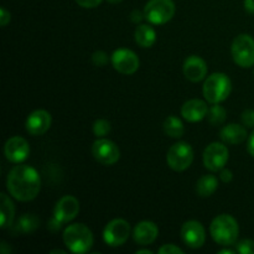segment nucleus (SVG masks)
<instances>
[{"label":"nucleus","instance_id":"36","mask_svg":"<svg viewBox=\"0 0 254 254\" xmlns=\"http://www.w3.org/2000/svg\"><path fill=\"white\" fill-rule=\"evenodd\" d=\"M245 7L248 12L254 14V0H245Z\"/></svg>","mask_w":254,"mask_h":254},{"label":"nucleus","instance_id":"3","mask_svg":"<svg viewBox=\"0 0 254 254\" xmlns=\"http://www.w3.org/2000/svg\"><path fill=\"white\" fill-rule=\"evenodd\" d=\"M64 242L72 253L83 254L91 250L93 235L83 223L69 225L64 232Z\"/></svg>","mask_w":254,"mask_h":254},{"label":"nucleus","instance_id":"23","mask_svg":"<svg viewBox=\"0 0 254 254\" xmlns=\"http://www.w3.org/2000/svg\"><path fill=\"white\" fill-rule=\"evenodd\" d=\"M39 225H40V221L36 216L25 213L24 216H21V217L17 220L16 225H15V232L31 233L39 227Z\"/></svg>","mask_w":254,"mask_h":254},{"label":"nucleus","instance_id":"37","mask_svg":"<svg viewBox=\"0 0 254 254\" xmlns=\"http://www.w3.org/2000/svg\"><path fill=\"white\" fill-rule=\"evenodd\" d=\"M237 251L236 250H230V248H226V250H221L218 251V253L220 254H235Z\"/></svg>","mask_w":254,"mask_h":254},{"label":"nucleus","instance_id":"30","mask_svg":"<svg viewBox=\"0 0 254 254\" xmlns=\"http://www.w3.org/2000/svg\"><path fill=\"white\" fill-rule=\"evenodd\" d=\"M160 254H184V251L181 248L176 247L175 245H165L159 250Z\"/></svg>","mask_w":254,"mask_h":254},{"label":"nucleus","instance_id":"26","mask_svg":"<svg viewBox=\"0 0 254 254\" xmlns=\"http://www.w3.org/2000/svg\"><path fill=\"white\" fill-rule=\"evenodd\" d=\"M111 131V123L106 119H97L93 124V133L98 138L107 135Z\"/></svg>","mask_w":254,"mask_h":254},{"label":"nucleus","instance_id":"20","mask_svg":"<svg viewBox=\"0 0 254 254\" xmlns=\"http://www.w3.org/2000/svg\"><path fill=\"white\" fill-rule=\"evenodd\" d=\"M0 200H1V203H0V216H1V225L0 227L4 230V228L11 227L12 221H14L15 217V207L12 201L10 200L9 196L6 193H0Z\"/></svg>","mask_w":254,"mask_h":254},{"label":"nucleus","instance_id":"1","mask_svg":"<svg viewBox=\"0 0 254 254\" xmlns=\"http://www.w3.org/2000/svg\"><path fill=\"white\" fill-rule=\"evenodd\" d=\"M6 188L12 197L26 202L39 195L41 180L34 168L29 165H16L7 174Z\"/></svg>","mask_w":254,"mask_h":254},{"label":"nucleus","instance_id":"22","mask_svg":"<svg viewBox=\"0 0 254 254\" xmlns=\"http://www.w3.org/2000/svg\"><path fill=\"white\" fill-rule=\"evenodd\" d=\"M218 181L213 175H205L197 181L196 191L201 197H210L217 190Z\"/></svg>","mask_w":254,"mask_h":254},{"label":"nucleus","instance_id":"5","mask_svg":"<svg viewBox=\"0 0 254 254\" xmlns=\"http://www.w3.org/2000/svg\"><path fill=\"white\" fill-rule=\"evenodd\" d=\"M232 57L243 68L254 64V39L247 34L238 35L232 42Z\"/></svg>","mask_w":254,"mask_h":254},{"label":"nucleus","instance_id":"6","mask_svg":"<svg viewBox=\"0 0 254 254\" xmlns=\"http://www.w3.org/2000/svg\"><path fill=\"white\" fill-rule=\"evenodd\" d=\"M144 14L151 24H166L175 14V4L173 0H150L145 5Z\"/></svg>","mask_w":254,"mask_h":254},{"label":"nucleus","instance_id":"25","mask_svg":"<svg viewBox=\"0 0 254 254\" xmlns=\"http://www.w3.org/2000/svg\"><path fill=\"white\" fill-rule=\"evenodd\" d=\"M208 121L213 126H220L226 121V111L223 107L218 106V103L213 104L211 108H208Z\"/></svg>","mask_w":254,"mask_h":254},{"label":"nucleus","instance_id":"31","mask_svg":"<svg viewBox=\"0 0 254 254\" xmlns=\"http://www.w3.org/2000/svg\"><path fill=\"white\" fill-rule=\"evenodd\" d=\"M103 0H76L77 4L86 9H92V7H97Z\"/></svg>","mask_w":254,"mask_h":254},{"label":"nucleus","instance_id":"2","mask_svg":"<svg viewBox=\"0 0 254 254\" xmlns=\"http://www.w3.org/2000/svg\"><path fill=\"white\" fill-rule=\"evenodd\" d=\"M210 231L213 241L226 247L235 245L240 235L237 221L230 215L217 216L211 223Z\"/></svg>","mask_w":254,"mask_h":254},{"label":"nucleus","instance_id":"15","mask_svg":"<svg viewBox=\"0 0 254 254\" xmlns=\"http://www.w3.org/2000/svg\"><path fill=\"white\" fill-rule=\"evenodd\" d=\"M51 116L44 109L34 111L26 119V130L31 135H42L51 127Z\"/></svg>","mask_w":254,"mask_h":254},{"label":"nucleus","instance_id":"14","mask_svg":"<svg viewBox=\"0 0 254 254\" xmlns=\"http://www.w3.org/2000/svg\"><path fill=\"white\" fill-rule=\"evenodd\" d=\"M79 212V202L76 197L73 196H64L62 198H60L59 202L56 203V207H55L54 217L56 220H59L60 222L64 225V223L69 222L73 218H76V216Z\"/></svg>","mask_w":254,"mask_h":254},{"label":"nucleus","instance_id":"4","mask_svg":"<svg viewBox=\"0 0 254 254\" xmlns=\"http://www.w3.org/2000/svg\"><path fill=\"white\" fill-rule=\"evenodd\" d=\"M232 89V82L225 73H212L203 84V96L210 103H221L228 98Z\"/></svg>","mask_w":254,"mask_h":254},{"label":"nucleus","instance_id":"24","mask_svg":"<svg viewBox=\"0 0 254 254\" xmlns=\"http://www.w3.org/2000/svg\"><path fill=\"white\" fill-rule=\"evenodd\" d=\"M184 124L178 117L170 116L165 119L164 122V131L166 133V135L171 136V138H180L184 135Z\"/></svg>","mask_w":254,"mask_h":254},{"label":"nucleus","instance_id":"28","mask_svg":"<svg viewBox=\"0 0 254 254\" xmlns=\"http://www.w3.org/2000/svg\"><path fill=\"white\" fill-rule=\"evenodd\" d=\"M92 62L98 67L104 66L108 62V55L103 51H96L92 55Z\"/></svg>","mask_w":254,"mask_h":254},{"label":"nucleus","instance_id":"32","mask_svg":"<svg viewBox=\"0 0 254 254\" xmlns=\"http://www.w3.org/2000/svg\"><path fill=\"white\" fill-rule=\"evenodd\" d=\"M10 19H11V15H10V12L7 11L5 7H1L0 9V24H1V26H6L7 22L10 21Z\"/></svg>","mask_w":254,"mask_h":254},{"label":"nucleus","instance_id":"9","mask_svg":"<svg viewBox=\"0 0 254 254\" xmlns=\"http://www.w3.org/2000/svg\"><path fill=\"white\" fill-rule=\"evenodd\" d=\"M92 154L94 159L102 165H114L121 158V150L109 139H98L92 145Z\"/></svg>","mask_w":254,"mask_h":254},{"label":"nucleus","instance_id":"34","mask_svg":"<svg viewBox=\"0 0 254 254\" xmlns=\"http://www.w3.org/2000/svg\"><path fill=\"white\" fill-rule=\"evenodd\" d=\"M144 16H145V14H143V12L139 11V10H134L130 15V19L131 21L135 22V24H139V22L144 19Z\"/></svg>","mask_w":254,"mask_h":254},{"label":"nucleus","instance_id":"33","mask_svg":"<svg viewBox=\"0 0 254 254\" xmlns=\"http://www.w3.org/2000/svg\"><path fill=\"white\" fill-rule=\"evenodd\" d=\"M220 178H221V180L223 181V183H230L231 180H232V178H233V175H232V171L231 170H228V169H223L222 171H221V174H220Z\"/></svg>","mask_w":254,"mask_h":254},{"label":"nucleus","instance_id":"11","mask_svg":"<svg viewBox=\"0 0 254 254\" xmlns=\"http://www.w3.org/2000/svg\"><path fill=\"white\" fill-rule=\"evenodd\" d=\"M112 64L122 74H133L139 68V59L131 50L118 49L112 55Z\"/></svg>","mask_w":254,"mask_h":254},{"label":"nucleus","instance_id":"21","mask_svg":"<svg viewBox=\"0 0 254 254\" xmlns=\"http://www.w3.org/2000/svg\"><path fill=\"white\" fill-rule=\"evenodd\" d=\"M156 40V32L149 25H140L136 27L135 30V41L139 46L144 47H151Z\"/></svg>","mask_w":254,"mask_h":254},{"label":"nucleus","instance_id":"19","mask_svg":"<svg viewBox=\"0 0 254 254\" xmlns=\"http://www.w3.org/2000/svg\"><path fill=\"white\" fill-rule=\"evenodd\" d=\"M220 136L226 144L236 145V144H241L242 141L246 140V138H247V130L242 126L231 123L228 126L223 127L220 133Z\"/></svg>","mask_w":254,"mask_h":254},{"label":"nucleus","instance_id":"39","mask_svg":"<svg viewBox=\"0 0 254 254\" xmlns=\"http://www.w3.org/2000/svg\"><path fill=\"white\" fill-rule=\"evenodd\" d=\"M51 253H60V254H66V252L64 251H61V250H56V251H51Z\"/></svg>","mask_w":254,"mask_h":254},{"label":"nucleus","instance_id":"13","mask_svg":"<svg viewBox=\"0 0 254 254\" xmlns=\"http://www.w3.org/2000/svg\"><path fill=\"white\" fill-rule=\"evenodd\" d=\"M5 156L9 161L15 164H20L26 160L30 153L29 143L21 136H12L7 139L4 146Z\"/></svg>","mask_w":254,"mask_h":254},{"label":"nucleus","instance_id":"38","mask_svg":"<svg viewBox=\"0 0 254 254\" xmlns=\"http://www.w3.org/2000/svg\"><path fill=\"white\" fill-rule=\"evenodd\" d=\"M153 254V252H151L150 250H139V251H136V254Z\"/></svg>","mask_w":254,"mask_h":254},{"label":"nucleus","instance_id":"29","mask_svg":"<svg viewBox=\"0 0 254 254\" xmlns=\"http://www.w3.org/2000/svg\"><path fill=\"white\" fill-rule=\"evenodd\" d=\"M242 123L246 127H250L252 128L254 127V111L253 109H246L242 113Z\"/></svg>","mask_w":254,"mask_h":254},{"label":"nucleus","instance_id":"40","mask_svg":"<svg viewBox=\"0 0 254 254\" xmlns=\"http://www.w3.org/2000/svg\"><path fill=\"white\" fill-rule=\"evenodd\" d=\"M107 1H109V2H112V4H118V2H121V1H123V0H107Z\"/></svg>","mask_w":254,"mask_h":254},{"label":"nucleus","instance_id":"17","mask_svg":"<svg viewBox=\"0 0 254 254\" xmlns=\"http://www.w3.org/2000/svg\"><path fill=\"white\" fill-rule=\"evenodd\" d=\"M208 107L201 99H190V101L185 102L181 108V116L189 122H200L202 121L205 117H207Z\"/></svg>","mask_w":254,"mask_h":254},{"label":"nucleus","instance_id":"16","mask_svg":"<svg viewBox=\"0 0 254 254\" xmlns=\"http://www.w3.org/2000/svg\"><path fill=\"white\" fill-rule=\"evenodd\" d=\"M207 73V64L201 57L190 56L184 62V74L191 82L202 81Z\"/></svg>","mask_w":254,"mask_h":254},{"label":"nucleus","instance_id":"35","mask_svg":"<svg viewBox=\"0 0 254 254\" xmlns=\"http://www.w3.org/2000/svg\"><path fill=\"white\" fill-rule=\"evenodd\" d=\"M248 151L254 158V130L251 133L250 139H248Z\"/></svg>","mask_w":254,"mask_h":254},{"label":"nucleus","instance_id":"18","mask_svg":"<svg viewBox=\"0 0 254 254\" xmlns=\"http://www.w3.org/2000/svg\"><path fill=\"white\" fill-rule=\"evenodd\" d=\"M159 235V230L156 225L151 221H143L138 223L134 228L133 237L138 245L148 246L151 245L156 240Z\"/></svg>","mask_w":254,"mask_h":254},{"label":"nucleus","instance_id":"12","mask_svg":"<svg viewBox=\"0 0 254 254\" xmlns=\"http://www.w3.org/2000/svg\"><path fill=\"white\" fill-rule=\"evenodd\" d=\"M181 238L186 246L190 248L197 250L205 245L206 232L203 226L197 221H188L181 228Z\"/></svg>","mask_w":254,"mask_h":254},{"label":"nucleus","instance_id":"10","mask_svg":"<svg viewBox=\"0 0 254 254\" xmlns=\"http://www.w3.org/2000/svg\"><path fill=\"white\" fill-rule=\"evenodd\" d=\"M227 146L221 143H212L205 149L203 153V164L206 169L211 171L222 170L228 161Z\"/></svg>","mask_w":254,"mask_h":254},{"label":"nucleus","instance_id":"7","mask_svg":"<svg viewBox=\"0 0 254 254\" xmlns=\"http://www.w3.org/2000/svg\"><path fill=\"white\" fill-rule=\"evenodd\" d=\"M193 150L190 144L185 141H179L174 144L168 151L166 161L168 165L175 171H184L192 164Z\"/></svg>","mask_w":254,"mask_h":254},{"label":"nucleus","instance_id":"8","mask_svg":"<svg viewBox=\"0 0 254 254\" xmlns=\"http://www.w3.org/2000/svg\"><path fill=\"white\" fill-rule=\"evenodd\" d=\"M130 235V225L126 220L116 218L106 226L103 240L111 247H119L124 245Z\"/></svg>","mask_w":254,"mask_h":254},{"label":"nucleus","instance_id":"27","mask_svg":"<svg viewBox=\"0 0 254 254\" xmlns=\"http://www.w3.org/2000/svg\"><path fill=\"white\" fill-rule=\"evenodd\" d=\"M236 251L241 254H254V241L243 240L236 245Z\"/></svg>","mask_w":254,"mask_h":254}]
</instances>
